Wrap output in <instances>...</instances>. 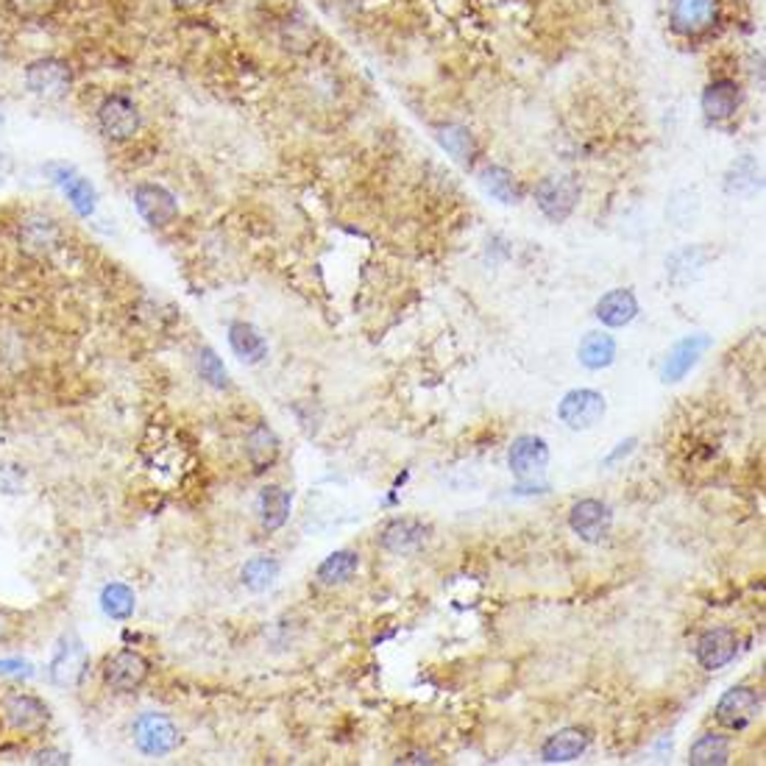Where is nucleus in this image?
<instances>
[{
  "instance_id": "obj_11",
  "label": "nucleus",
  "mask_w": 766,
  "mask_h": 766,
  "mask_svg": "<svg viewBox=\"0 0 766 766\" xmlns=\"http://www.w3.org/2000/svg\"><path fill=\"white\" fill-rule=\"evenodd\" d=\"M508 463H510V471H513V477L522 480V483L544 477V471H547L549 465L547 441L535 438V435H524V438L513 441Z\"/></svg>"
},
{
  "instance_id": "obj_2",
  "label": "nucleus",
  "mask_w": 766,
  "mask_h": 766,
  "mask_svg": "<svg viewBox=\"0 0 766 766\" xmlns=\"http://www.w3.org/2000/svg\"><path fill=\"white\" fill-rule=\"evenodd\" d=\"M579 201V184L572 176H547L535 188V204L554 224H563Z\"/></svg>"
},
{
  "instance_id": "obj_10",
  "label": "nucleus",
  "mask_w": 766,
  "mask_h": 766,
  "mask_svg": "<svg viewBox=\"0 0 766 766\" xmlns=\"http://www.w3.org/2000/svg\"><path fill=\"white\" fill-rule=\"evenodd\" d=\"M98 126L110 140H129L140 129V112L123 95H110L98 106Z\"/></svg>"
},
{
  "instance_id": "obj_19",
  "label": "nucleus",
  "mask_w": 766,
  "mask_h": 766,
  "mask_svg": "<svg viewBox=\"0 0 766 766\" xmlns=\"http://www.w3.org/2000/svg\"><path fill=\"white\" fill-rule=\"evenodd\" d=\"M588 744H591L588 730L563 728L554 736H549L547 744L541 748V758L547 761V764H569V761L579 758V755L586 753Z\"/></svg>"
},
{
  "instance_id": "obj_35",
  "label": "nucleus",
  "mask_w": 766,
  "mask_h": 766,
  "mask_svg": "<svg viewBox=\"0 0 766 766\" xmlns=\"http://www.w3.org/2000/svg\"><path fill=\"white\" fill-rule=\"evenodd\" d=\"M20 488H23V471L17 465H0V490L17 494Z\"/></svg>"
},
{
  "instance_id": "obj_26",
  "label": "nucleus",
  "mask_w": 766,
  "mask_h": 766,
  "mask_svg": "<svg viewBox=\"0 0 766 766\" xmlns=\"http://www.w3.org/2000/svg\"><path fill=\"white\" fill-rule=\"evenodd\" d=\"M689 761L694 766H725L730 761V741L728 736L705 733L691 744Z\"/></svg>"
},
{
  "instance_id": "obj_29",
  "label": "nucleus",
  "mask_w": 766,
  "mask_h": 766,
  "mask_svg": "<svg viewBox=\"0 0 766 766\" xmlns=\"http://www.w3.org/2000/svg\"><path fill=\"white\" fill-rule=\"evenodd\" d=\"M135 591H131L129 586H123V583H110V586L101 591V608L103 613L110 618H117V622H123V618H129L131 613H135Z\"/></svg>"
},
{
  "instance_id": "obj_15",
  "label": "nucleus",
  "mask_w": 766,
  "mask_h": 766,
  "mask_svg": "<svg viewBox=\"0 0 766 766\" xmlns=\"http://www.w3.org/2000/svg\"><path fill=\"white\" fill-rule=\"evenodd\" d=\"M135 206L137 213H140V218L149 226H154V229L174 224L176 215H179L176 199L168 190L159 188V184H140V188L135 190Z\"/></svg>"
},
{
  "instance_id": "obj_38",
  "label": "nucleus",
  "mask_w": 766,
  "mask_h": 766,
  "mask_svg": "<svg viewBox=\"0 0 766 766\" xmlns=\"http://www.w3.org/2000/svg\"><path fill=\"white\" fill-rule=\"evenodd\" d=\"M12 636V622H9V613L0 611V644Z\"/></svg>"
},
{
  "instance_id": "obj_9",
  "label": "nucleus",
  "mask_w": 766,
  "mask_h": 766,
  "mask_svg": "<svg viewBox=\"0 0 766 766\" xmlns=\"http://www.w3.org/2000/svg\"><path fill=\"white\" fill-rule=\"evenodd\" d=\"M613 524V513L605 502L599 499H583L572 508L569 513V527L574 529V535H579L583 541L588 544H599L605 541L608 533H611Z\"/></svg>"
},
{
  "instance_id": "obj_18",
  "label": "nucleus",
  "mask_w": 766,
  "mask_h": 766,
  "mask_svg": "<svg viewBox=\"0 0 766 766\" xmlns=\"http://www.w3.org/2000/svg\"><path fill=\"white\" fill-rule=\"evenodd\" d=\"M426 544V527L416 519H399V522L387 524L385 533L380 538V547L391 554H410L419 552Z\"/></svg>"
},
{
  "instance_id": "obj_16",
  "label": "nucleus",
  "mask_w": 766,
  "mask_h": 766,
  "mask_svg": "<svg viewBox=\"0 0 766 766\" xmlns=\"http://www.w3.org/2000/svg\"><path fill=\"white\" fill-rule=\"evenodd\" d=\"M736 650H739V638L730 627H714V630H705L697 641V661H700L702 669H722L728 666L736 658Z\"/></svg>"
},
{
  "instance_id": "obj_1",
  "label": "nucleus",
  "mask_w": 766,
  "mask_h": 766,
  "mask_svg": "<svg viewBox=\"0 0 766 766\" xmlns=\"http://www.w3.org/2000/svg\"><path fill=\"white\" fill-rule=\"evenodd\" d=\"M87 666H90V655H87L85 641L76 633H65L59 638V647L51 658V666H48L51 680L62 689H73L87 675Z\"/></svg>"
},
{
  "instance_id": "obj_36",
  "label": "nucleus",
  "mask_w": 766,
  "mask_h": 766,
  "mask_svg": "<svg viewBox=\"0 0 766 766\" xmlns=\"http://www.w3.org/2000/svg\"><path fill=\"white\" fill-rule=\"evenodd\" d=\"M0 675L3 677H31L34 666L28 661H20V658H9V661H0Z\"/></svg>"
},
{
  "instance_id": "obj_40",
  "label": "nucleus",
  "mask_w": 766,
  "mask_h": 766,
  "mask_svg": "<svg viewBox=\"0 0 766 766\" xmlns=\"http://www.w3.org/2000/svg\"><path fill=\"white\" fill-rule=\"evenodd\" d=\"M399 764H432V758L430 755H421V753H412V755H405V758H399Z\"/></svg>"
},
{
  "instance_id": "obj_30",
  "label": "nucleus",
  "mask_w": 766,
  "mask_h": 766,
  "mask_svg": "<svg viewBox=\"0 0 766 766\" xmlns=\"http://www.w3.org/2000/svg\"><path fill=\"white\" fill-rule=\"evenodd\" d=\"M243 586L248 591H265V588L273 586V579L279 577V563L273 558H252V561L243 566Z\"/></svg>"
},
{
  "instance_id": "obj_6",
  "label": "nucleus",
  "mask_w": 766,
  "mask_h": 766,
  "mask_svg": "<svg viewBox=\"0 0 766 766\" xmlns=\"http://www.w3.org/2000/svg\"><path fill=\"white\" fill-rule=\"evenodd\" d=\"M46 174L51 176L53 184L67 195L71 206L81 215V218H90V215L95 213V204H98L95 188H92L90 181L78 174L76 168H71V165H65V162H51V165L46 168Z\"/></svg>"
},
{
  "instance_id": "obj_24",
  "label": "nucleus",
  "mask_w": 766,
  "mask_h": 766,
  "mask_svg": "<svg viewBox=\"0 0 766 766\" xmlns=\"http://www.w3.org/2000/svg\"><path fill=\"white\" fill-rule=\"evenodd\" d=\"M290 505H293L290 490L279 488V485L263 488V494H259V522H263V527L268 529V533L284 527V522H288L290 515Z\"/></svg>"
},
{
  "instance_id": "obj_27",
  "label": "nucleus",
  "mask_w": 766,
  "mask_h": 766,
  "mask_svg": "<svg viewBox=\"0 0 766 766\" xmlns=\"http://www.w3.org/2000/svg\"><path fill=\"white\" fill-rule=\"evenodd\" d=\"M616 360V341L611 335H602V332H591V335L583 337L579 343V362L591 371H599V368H608Z\"/></svg>"
},
{
  "instance_id": "obj_33",
  "label": "nucleus",
  "mask_w": 766,
  "mask_h": 766,
  "mask_svg": "<svg viewBox=\"0 0 766 766\" xmlns=\"http://www.w3.org/2000/svg\"><path fill=\"white\" fill-rule=\"evenodd\" d=\"M702 265H705V254H702L700 248H686V252H680V254H675V257H672L669 273L686 271V279H682V282H689V279H694V277H691L689 268H694V273H700Z\"/></svg>"
},
{
  "instance_id": "obj_8",
  "label": "nucleus",
  "mask_w": 766,
  "mask_h": 766,
  "mask_svg": "<svg viewBox=\"0 0 766 766\" xmlns=\"http://www.w3.org/2000/svg\"><path fill=\"white\" fill-rule=\"evenodd\" d=\"M17 243L20 252L28 254V257H48L59 248L62 243V229L53 218L48 215H28L23 224H20L17 232Z\"/></svg>"
},
{
  "instance_id": "obj_22",
  "label": "nucleus",
  "mask_w": 766,
  "mask_h": 766,
  "mask_svg": "<svg viewBox=\"0 0 766 766\" xmlns=\"http://www.w3.org/2000/svg\"><path fill=\"white\" fill-rule=\"evenodd\" d=\"M245 458L252 463L254 474H263L265 469H271L277 463L279 438L265 424H257L245 435Z\"/></svg>"
},
{
  "instance_id": "obj_25",
  "label": "nucleus",
  "mask_w": 766,
  "mask_h": 766,
  "mask_svg": "<svg viewBox=\"0 0 766 766\" xmlns=\"http://www.w3.org/2000/svg\"><path fill=\"white\" fill-rule=\"evenodd\" d=\"M357 569H360V554L341 549V552L329 554L327 561L318 566V579L323 586H343V583L355 577Z\"/></svg>"
},
{
  "instance_id": "obj_5",
  "label": "nucleus",
  "mask_w": 766,
  "mask_h": 766,
  "mask_svg": "<svg viewBox=\"0 0 766 766\" xmlns=\"http://www.w3.org/2000/svg\"><path fill=\"white\" fill-rule=\"evenodd\" d=\"M179 728L168 716L142 714L135 722V744L145 755H168L179 748Z\"/></svg>"
},
{
  "instance_id": "obj_23",
  "label": "nucleus",
  "mask_w": 766,
  "mask_h": 766,
  "mask_svg": "<svg viewBox=\"0 0 766 766\" xmlns=\"http://www.w3.org/2000/svg\"><path fill=\"white\" fill-rule=\"evenodd\" d=\"M229 346H232L234 355H238L243 362H248V366H254V362H259L265 355H268V343H265V337L259 335L252 323H243V321H234L232 327H229Z\"/></svg>"
},
{
  "instance_id": "obj_7",
  "label": "nucleus",
  "mask_w": 766,
  "mask_h": 766,
  "mask_svg": "<svg viewBox=\"0 0 766 766\" xmlns=\"http://www.w3.org/2000/svg\"><path fill=\"white\" fill-rule=\"evenodd\" d=\"M719 20V0H675L672 3V28L682 37H700L711 31Z\"/></svg>"
},
{
  "instance_id": "obj_39",
  "label": "nucleus",
  "mask_w": 766,
  "mask_h": 766,
  "mask_svg": "<svg viewBox=\"0 0 766 766\" xmlns=\"http://www.w3.org/2000/svg\"><path fill=\"white\" fill-rule=\"evenodd\" d=\"M633 446H636V438H630V441H627V444H622V449H616V451H613L611 458H608V463H616V460L622 458V455H630V451H633Z\"/></svg>"
},
{
  "instance_id": "obj_41",
  "label": "nucleus",
  "mask_w": 766,
  "mask_h": 766,
  "mask_svg": "<svg viewBox=\"0 0 766 766\" xmlns=\"http://www.w3.org/2000/svg\"><path fill=\"white\" fill-rule=\"evenodd\" d=\"M174 3H176V7H184V9H188V7H199L201 0H174Z\"/></svg>"
},
{
  "instance_id": "obj_4",
  "label": "nucleus",
  "mask_w": 766,
  "mask_h": 766,
  "mask_svg": "<svg viewBox=\"0 0 766 766\" xmlns=\"http://www.w3.org/2000/svg\"><path fill=\"white\" fill-rule=\"evenodd\" d=\"M71 85L73 73L71 67H67V62H62V59L46 56L37 59V62H31V65L26 67V87L39 98H48V101L62 98L71 90Z\"/></svg>"
},
{
  "instance_id": "obj_3",
  "label": "nucleus",
  "mask_w": 766,
  "mask_h": 766,
  "mask_svg": "<svg viewBox=\"0 0 766 766\" xmlns=\"http://www.w3.org/2000/svg\"><path fill=\"white\" fill-rule=\"evenodd\" d=\"M761 711H764V700L758 691L750 686H736V689L725 691V697L716 705V719L730 730H744L758 719Z\"/></svg>"
},
{
  "instance_id": "obj_32",
  "label": "nucleus",
  "mask_w": 766,
  "mask_h": 766,
  "mask_svg": "<svg viewBox=\"0 0 766 766\" xmlns=\"http://www.w3.org/2000/svg\"><path fill=\"white\" fill-rule=\"evenodd\" d=\"M195 366H199V374L204 382H209L213 387H229V371H226L224 360L215 355L213 348H201Z\"/></svg>"
},
{
  "instance_id": "obj_34",
  "label": "nucleus",
  "mask_w": 766,
  "mask_h": 766,
  "mask_svg": "<svg viewBox=\"0 0 766 766\" xmlns=\"http://www.w3.org/2000/svg\"><path fill=\"white\" fill-rule=\"evenodd\" d=\"M56 7V0H12V9L20 17H42Z\"/></svg>"
},
{
  "instance_id": "obj_13",
  "label": "nucleus",
  "mask_w": 766,
  "mask_h": 766,
  "mask_svg": "<svg viewBox=\"0 0 766 766\" xmlns=\"http://www.w3.org/2000/svg\"><path fill=\"white\" fill-rule=\"evenodd\" d=\"M149 661H145L140 652L120 650L103 666V680L115 691H135L140 689L142 682L149 680Z\"/></svg>"
},
{
  "instance_id": "obj_37",
  "label": "nucleus",
  "mask_w": 766,
  "mask_h": 766,
  "mask_svg": "<svg viewBox=\"0 0 766 766\" xmlns=\"http://www.w3.org/2000/svg\"><path fill=\"white\" fill-rule=\"evenodd\" d=\"M31 764H59V766H65V764H71V755L62 753V750H39V753H34Z\"/></svg>"
},
{
  "instance_id": "obj_31",
  "label": "nucleus",
  "mask_w": 766,
  "mask_h": 766,
  "mask_svg": "<svg viewBox=\"0 0 766 766\" xmlns=\"http://www.w3.org/2000/svg\"><path fill=\"white\" fill-rule=\"evenodd\" d=\"M438 140L458 162L474 159L477 145H474V137H471L469 129H463V126H444V129L438 131Z\"/></svg>"
},
{
  "instance_id": "obj_20",
  "label": "nucleus",
  "mask_w": 766,
  "mask_h": 766,
  "mask_svg": "<svg viewBox=\"0 0 766 766\" xmlns=\"http://www.w3.org/2000/svg\"><path fill=\"white\" fill-rule=\"evenodd\" d=\"M741 103V92L736 81L730 78H716L705 87L702 92V112L711 117V120H728V117L736 115Z\"/></svg>"
},
{
  "instance_id": "obj_17",
  "label": "nucleus",
  "mask_w": 766,
  "mask_h": 766,
  "mask_svg": "<svg viewBox=\"0 0 766 766\" xmlns=\"http://www.w3.org/2000/svg\"><path fill=\"white\" fill-rule=\"evenodd\" d=\"M708 348H711V337L705 335H691L686 337V341L677 343L664 362V374H661L664 376V382H680L682 376L689 374L691 368L697 366V360L708 352Z\"/></svg>"
},
{
  "instance_id": "obj_28",
  "label": "nucleus",
  "mask_w": 766,
  "mask_h": 766,
  "mask_svg": "<svg viewBox=\"0 0 766 766\" xmlns=\"http://www.w3.org/2000/svg\"><path fill=\"white\" fill-rule=\"evenodd\" d=\"M480 181H483V188L488 190L494 199L502 201V204H519V199H522L513 174L505 168H499V165H490V168H485L483 176H480Z\"/></svg>"
},
{
  "instance_id": "obj_12",
  "label": "nucleus",
  "mask_w": 766,
  "mask_h": 766,
  "mask_svg": "<svg viewBox=\"0 0 766 766\" xmlns=\"http://www.w3.org/2000/svg\"><path fill=\"white\" fill-rule=\"evenodd\" d=\"M558 416H561V421L569 430H591L605 416V399L597 391H586V387L583 391H572L563 396Z\"/></svg>"
},
{
  "instance_id": "obj_14",
  "label": "nucleus",
  "mask_w": 766,
  "mask_h": 766,
  "mask_svg": "<svg viewBox=\"0 0 766 766\" xmlns=\"http://www.w3.org/2000/svg\"><path fill=\"white\" fill-rule=\"evenodd\" d=\"M3 714H7L9 728L26 736L46 730V725L51 722V711H48L46 702L31 694L9 697L7 705H3Z\"/></svg>"
},
{
  "instance_id": "obj_21",
  "label": "nucleus",
  "mask_w": 766,
  "mask_h": 766,
  "mask_svg": "<svg viewBox=\"0 0 766 766\" xmlns=\"http://www.w3.org/2000/svg\"><path fill=\"white\" fill-rule=\"evenodd\" d=\"M636 316L638 302L636 296H633V290H611V293H605L597 304V318L605 323V327H627Z\"/></svg>"
}]
</instances>
